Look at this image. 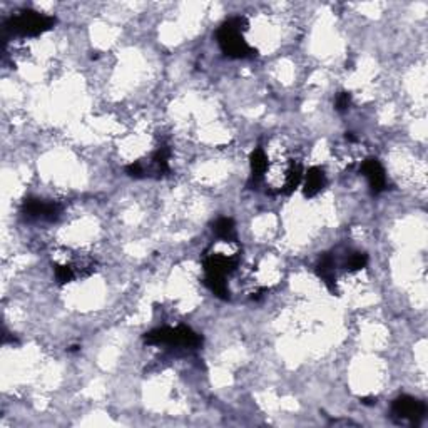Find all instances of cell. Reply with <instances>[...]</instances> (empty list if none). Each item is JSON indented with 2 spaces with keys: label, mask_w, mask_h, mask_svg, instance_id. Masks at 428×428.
I'll use <instances>...</instances> for the list:
<instances>
[{
  "label": "cell",
  "mask_w": 428,
  "mask_h": 428,
  "mask_svg": "<svg viewBox=\"0 0 428 428\" xmlns=\"http://www.w3.org/2000/svg\"><path fill=\"white\" fill-rule=\"evenodd\" d=\"M248 28V20L243 15L228 19L221 24V27L216 32L219 47L223 54L231 57V59H252L256 55V51L243 37V32Z\"/></svg>",
  "instance_id": "cell-1"
},
{
  "label": "cell",
  "mask_w": 428,
  "mask_h": 428,
  "mask_svg": "<svg viewBox=\"0 0 428 428\" xmlns=\"http://www.w3.org/2000/svg\"><path fill=\"white\" fill-rule=\"evenodd\" d=\"M142 341L151 346H169V348L181 346V348L198 350L203 346V336L186 325H179L176 328H171V326L156 328L153 332L144 333Z\"/></svg>",
  "instance_id": "cell-2"
},
{
  "label": "cell",
  "mask_w": 428,
  "mask_h": 428,
  "mask_svg": "<svg viewBox=\"0 0 428 428\" xmlns=\"http://www.w3.org/2000/svg\"><path fill=\"white\" fill-rule=\"evenodd\" d=\"M57 24V19L52 15L39 14L35 10H20L17 14L10 15L3 24V28L12 35L20 37H37L46 34Z\"/></svg>",
  "instance_id": "cell-3"
},
{
  "label": "cell",
  "mask_w": 428,
  "mask_h": 428,
  "mask_svg": "<svg viewBox=\"0 0 428 428\" xmlns=\"http://www.w3.org/2000/svg\"><path fill=\"white\" fill-rule=\"evenodd\" d=\"M427 413V406L422 400L402 395L395 398L391 403V417L397 423H409V425H418Z\"/></svg>",
  "instance_id": "cell-4"
},
{
  "label": "cell",
  "mask_w": 428,
  "mask_h": 428,
  "mask_svg": "<svg viewBox=\"0 0 428 428\" xmlns=\"http://www.w3.org/2000/svg\"><path fill=\"white\" fill-rule=\"evenodd\" d=\"M22 214L31 219H40V221L54 223L62 214V205L55 201H46L39 198H27L22 203Z\"/></svg>",
  "instance_id": "cell-5"
},
{
  "label": "cell",
  "mask_w": 428,
  "mask_h": 428,
  "mask_svg": "<svg viewBox=\"0 0 428 428\" xmlns=\"http://www.w3.org/2000/svg\"><path fill=\"white\" fill-rule=\"evenodd\" d=\"M239 261L234 256L221 255V252H213L206 255L203 259V268H205L206 278H219L226 280V276L233 275L238 270Z\"/></svg>",
  "instance_id": "cell-6"
},
{
  "label": "cell",
  "mask_w": 428,
  "mask_h": 428,
  "mask_svg": "<svg viewBox=\"0 0 428 428\" xmlns=\"http://www.w3.org/2000/svg\"><path fill=\"white\" fill-rule=\"evenodd\" d=\"M360 173L366 178L370 191H372L373 194H380L386 189V174L378 159L375 157L365 159L360 166Z\"/></svg>",
  "instance_id": "cell-7"
},
{
  "label": "cell",
  "mask_w": 428,
  "mask_h": 428,
  "mask_svg": "<svg viewBox=\"0 0 428 428\" xmlns=\"http://www.w3.org/2000/svg\"><path fill=\"white\" fill-rule=\"evenodd\" d=\"M169 157H171L169 146L162 144V146H159L156 151H154L153 156H151V159H149L148 166H146L144 162L141 161L142 166H144L146 178H164V176H168V174L171 173Z\"/></svg>",
  "instance_id": "cell-8"
},
{
  "label": "cell",
  "mask_w": 428,
  "mask_h": 428,
  "mask_svg": "<svg viewBox=\"0 0 428 428\" xmlns=\"http://www.w3.org/2000/svg\"><path fill=\"white\" fill-rule=\"evenodd\" d=\"M326 173L320 166H313L309 168L303 176V196L305 198H315L326 187Z\"/></svg>",
  "instance_id": "cell-9"
},
{
  "label": "cell",
  "mask_w": 428,
  "mask_h": 428,
  "mask_svg": "<svg viewBox=\"0 0 428 428\" xmlns=\"http://www.w3.org/2000/svg\"><path fill=\"white\" fill-rule=\"evenodd\" d=\"M316 275L318 278L325 283L328 291L332 295L338 296V286H336V275H335V258L333 255L326 252L316 263Z\"/></svg>",
  "instance_id": "cell-10"
},
{
  "label": "cell",
  "mask_w": 428,
  "mask_h": 428,
  "mask_svg": "<svg viewBox=\"0 0 428 428\" xmlns=\"http://www.w3.org/2000/svg\"><path fill=\"white\" fill-rule=\"evenodd\" d=\"M250 166H251V181L250 185H258L264 174L270 169V159H268L266 151L263 148H256L250 156Z\"/></svg>",
  "instance_id": "cell-11"
},
{
  "label": "cell",
  "mask_w": 428,
  "mask_h": 428,
  "mask_svg": "<svg viewBox=\"0 0 428 428\" xmlns=\"http://www.w3.org/2000/svg\"><path fill=\"white\" fill-rule=\"evenodd\" d=\"M213 233L218 236L221 241L236 243L238 236H236V226L231 218H219L213 223Z\"/></svg>",
  "instance_id": "cell-12"
},
{
  "label": "cell",
  "mask_w": 428,
  "mask_h": 428,
  "mask_svg": "<svg viewBox=\"0 0 428 428\" xmlns=\"http://www.w3.org/2000/svg\"><path fill=\"white\" fill-rule=\"evenodd\" d=\"M205 284L211 289V293H214L218 298H221L224 301H228L231 298L230 288H228L226 280H219V278H205Z\"/></svg>",
  "instance_id": "cell-13"
},
{
  "label": "cell",
  "mask_w": 428,
  "mask_h": 428,
  "mask_svg": "<svg viewBox=\"0 0 428 428\" xmlns=\"http://www.w3.org/2000/svg\"><path fill=\"white\" fill-rule=\"evenodd\" d=\"M366 264H368V255L366 252H352L350 255V258L346 259V270L348 271H360L363 270V268H366Z\"/></svg>",
  "instance_id": "cell-14"
},
{
  "label": "cell",
  "mask_w": 428,
  "mask_h": 428,
  "mask_svg": "<svg viewBox=\"0 0 428 428\" xmlns=\"http://www.w3.org/2000/svg\"><path fill=\"white\" fill-rule=\"evenodd\" d=\"M350 104H352V94L350 92H340L336 96L335 101V109L338 112H346L350 109Z\"/></svg>",
  "instance_id": "cell-15"
},
{
  "label": "cell",
  "mask_w": 428,
  "mask_h": 428,
  "mask_svg": "<svg viewBox=\"0 0 428 428\" xmlns=\"http://www.w3.org/2000/svg\"><path fill=\"white\" fill-rule=\"evenodd\" d=\"M126 174H128L129 178L132 179H142L146 178L144 174V166H142L141 161H136V162H130L129 166H126Z\"/></svg>",
  "instance_id": "cell-16"
},
{
  "label": "cell",
  "mask_w": 428,
  "mask_h": 428,
  "mask_svg": "<svg viewBox=\"0 0 428 428\" xmlns=\"http://www.w3.org/2000/svg\"><path fill=\"white\" fill-rule=\"evenodd\" d=\"M361 403H365V405H375L377 398H361Z\"/></svg>",
  "instance_id": "cell-17"
},
{
  "label": "cell",
  "mask_w": 428,
  "mask_h": 428,
  "mask_svg": "<svg viewBox=\"0 0 428 428\" xmlns=\"http://www.w3.org/2000/svg\"><path fill=\"white\" fill-rule=\"evenodd\" d=\"M345 137H346V141H350V142H354V141H357V137L353 136V132H346V136H345Z\"/></svg>",
  "instance_id": "cell-18"
}]
</instances>
